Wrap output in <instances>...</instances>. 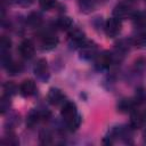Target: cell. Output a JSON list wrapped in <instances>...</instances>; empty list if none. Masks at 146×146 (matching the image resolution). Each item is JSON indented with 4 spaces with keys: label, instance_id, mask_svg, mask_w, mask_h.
Returning <instances> with one entry per match:
<instances>
[{
    "label": "cell",
    "instance_id": "6da1fadb",
    "mask_svg": "<svg viewBox=\"0 0 146 146\" xmlns=\"http://www.w3.org/2000/svg\"><path fill=\"white\" fill-rule=\"evenodd\" d=\"M60 115L63 117V120L65 121V123H70L72 122L75 117L79 116L78 114V108H76V105L73 103V102H65L63 107H62V111H60Z\"/></svg>",
    "mask_w": 146,
    "mask_h": 146
},
{
    "label": "cell",
    "instance_id": "7a4b0ae2",
    "mask_svg": "<svg viewBox=\"0 0 146 146\" xmlns=\"http://www.w3.org/2000/svg\"><path fill=\"white\" fill-rule=\"evenodd\" d=\"M122 29V24H121V19L116 18V17H111L110 19H107V22L105 23V32L106 35L110 38H115L120 34Z\"/></svg>",
    "mask_w": 146,
    "mask_h": 146
},
{
    "label": "cell",
    "instance_id": "3957f363",
    "mask_svg": "<svg viewBox=\"0 0 146 146\" xmlns=\"http://www.w3.org/2000/svg\"><path fill=\"white\" fill-rule=\"evenodd\" d=\"M97 46L96 43H94L92 41H86L80 48H79V54H80V57L86 59V60H89V59H92L97 56Z\"/></svg>",
    "mask_w": 146,
    "mask_h": 146
},
{
    "label": "cell",
    "instance_id": "277c9868",
    "mask_svg": "<svg viewBox=\"0 0 146 146\" xmlns=\"http://www.w3.org/2000/svg\"><path fill=\"white\" fill-rule=\"evenodd\" d=\"M34 74L35 76L41 80V81H47L49 79V68H48V63L44 58H40L35 65H34Z\"/></svg>",
    "mask_w": 146,
    "mask_h": 146
},
{
    "label": "cell",
    "instance_id": "5b68a950",
    "mask_svg": "<svg viewBox=\"0 0 146 146\" xmlns=\"http://www.w3.org/2000/svg\"><path fill=\"white\" fill-rule=\"evenodd\" d=\"M41 48L43 50H52L57 47L58 44V38L50 32H47L42 35L41 38Z\"/></svg>",
    "mask_w": 146,
    "mask_h": 146
},
{
    "label": "cell",
    "instance_id": "8992f818",
    "mask_svg": "<svg viewBox=\"0 0 146 146\" xmlns=\"http://www.w3.org/2000/svg\"><path fill=\"white\" fill-rule=\"evenodd\" d=\"M34 50H35V48H34V44H33V42L31 40L22 41L19 47H18V51H19L21 56L23 58H25V59L32 58L33 55H34Z\"/></svg>",
    "mask_w": 146,
    "mask_h": 146
},
{
    "label": "cell",
    "instance_id": "52a82bcc",
    "mask_svg": "<svg viewBox=\"0 0 146 146\" xmlns=\"http://www.w3.org/2000/svg\"><path fill=\"white\" fill-rule=\"evenodd\" d=\"M133 13L131 11V7L130 5L125 3V2H121L119 5H116L113 9V16L119 18V19H123L128 16H131Z\"/></svg>",
    "mask_w": 146,
    "mask_h": 146
},
{
    "label": "cell",
    "instance_id": "ba28073f",
    "mask_svg": "<svg viewBox=\"0 0 146 146\" xmlns=\"http://www.w3.org/2000/svg\"><path fill=\"white\" fill-rule=\"evenodd\" d=\"M113 63V55L108 51H103L102 54L96 56V65L98 68L104 70L108 68Z\"/></svg>",
    "mask_w": 146,
    "mask_h": 146
},
{
    "label": "cell",
    "instance_id": "9c48e42d",
    "mask_svg": "<svg viewBox=\"0 0 146 146\" xmlns=\"http://www.w3.org/2000/svg\"><path fill=\"white\" fill-rule=\"evenodd\" d=\"M35 89H36L35 82H34L33 80H31V79L24 80V81L21 83V86H19V92H21V95L24 96V97H30V96H32V95L35 92Z\"/></svg>",
    "mask_w": 146,
    "mask_h": 146
},
{
    "label": "cell",
    "instance_id": "30bf717a",
    "mask_svg": "<svg viewBox=\"0 0 146 146\" xmlns=\"http://www.w3.org/2000/svg\"><path fill=\"white\" fill-rule=\"evenodd\" d=\"M68 35H70V41H71V43L74 44V46H76L78 48H80V47L87 41L84 33H83L81 30H79V29L72 30Z\"/></svg>",
    "mask_w": 146,
    "mask_h": 146
},
{
    "label": "cell",
    "instance_id": "8fae6325",
    "mask_svg": "<svg viewBox=\"0 0 146 146\" xmlns=\"http://www.w3.org/2000/svg\"><path fill=\"white\" fill-rule=\"evenodd\" d=\"M47 99L51 105H58L64 100V94L58 88H50L47 95Z\"/></svg>",
    "mask_w": 146,
    "mask_h": 146
},
{
    "label": "cell",
    "instance_id": "7c38bea8",
    "mask_svg": "<svg viewBox=\"0 0 146 146\" xmlns=\"http://www.w3.org/2000/svg\"><path fill=\"white\" fill-rule=\"evenodd\" d=\"M146 123V115L139 112H133L130 116V127L132 129H140Z\"/></svg>",
    "mask_w": 146,
    "mask_h": 146
},
{
    "label": "cell",
    "instance_id": "4fadbf2b",
    "mask_svg": "<svg viewBox=\"0 0 146 146\" xmlns=\"http://www.w3.org/2000/svg\"><path fill=\"white\" fill-rule=\"evenodd\" d=\"M41 119H42L41 112L38 111V110H32V111L29 113L27 117H26V125H27L29 128H33L34 125H36V124L39 123V121H40Z\"/></svg>",
    "mask_w": 146,
    "mask_h": 146
},
{
    "label": "cell",
    "instance_id": "5bb4252c",
    "mask_svg": "<svg viewBox=\"0 0 146 146\" xmlns=\"http://www.w3.org/2000/svg\"><path fill=\"white\" fill-rule=\"evenodd\" d=\"M100 0H79V7L82 13H90L95 9L96 5Z\"/></svg>",
    "mask_w": 146,
    "mask_h": 146
},
{
    "label": "cell",
    "instance_id": "9a60e30c",
    "mask_svg": "<svg viewBox=\"0 0 146 146\" xmlns=\"http://www.w3.org/2000/svg\"><path fill=\"white\" fill-rule=\"evenodd\" d=\"M137 104L138 103L136 102V99H122L117 104V108L122 112H128V111L133 110Z\"/></svg>",
    "mask_w": 146,
    "mask_h": 146
},
{
    "label": "cell",
    "instance_id": "2e32d148",
    "mask_svg": "<svg viewBox=\"0 0 146 146\" xmlns=\"http://www.w3.org/2000/svg\"><path fill=\"white\" fill-rule=\"evenodd\" d=\"M55 24L60 30H68V29L72 27L73 22H72V19L68 16H60V17L57 18V21H56Z\"/></svg>",
    "mask_w": 146,
    "mask_h": 146
},
{
    "label": "cell",
    "instance_id": "e0dca14e",
    "mask_svg": "<svg viewBox=\"0 0 146 146\" xmlns=\"http://www.w3.org/2000/svg\"><path fill=\"white\" fill-rule=\"evenodd\" d=\"M27 24L32 27H36L41 24L42 22V18H41V15L39 13H31L29 16H27V19H26Z\"/></svg>",
    "mask_w": 146,
    "mask_h": 146
},
{
    "label": "cell",
    "instance_id": "ac0fdd59",
    "mask_svg": "<svg viewBox=\"0 0 146 146\" xmlns=\"http://www.w3.org/2000/svg\"><path fill=\"white\" fill-rule=\"evenodd\" d=\"M6 68H7V71H8V73L10 75H16V74H19L23 71V65L21 63H17V62H13L11 60Z\"/></svg>",
    "mask_w": 146,
    "mask_h": 146
},
{
    "label": "cell",
    "instance_id": "d6986e66",
    "mask_svg": "<svg viewBox=\"0 0 146 146\" xmlns=\"http://www.w3.org/2000/svg\"><path fill=\"white\" fill-rule=\"evenodd\" d=\"M11 47V40L9 36L2 35L0 39V51L1 52H9V49Z\"/></svg>",
    "mask_w": 146,
    "mask_h": 146
},
{
    "label": "cell",
    "instance_id": "ffe728a7",
    "mask_svg": "<svg viewBox=\"0 0 146 146\" xmlns=\"http://www.w3.org/2000/svg\"><path fill=\"white\" fill-rule=\"evenodd\" d=\"M3 91H5V95L6 96H9L10 97V96H13V95L16 94L17 88H16V86L13 82H6L5 86H3Z\"/></svg>",
    "mask_w": 146,
    "mask_h": 146
},
{
    "label": "cell",
    "instance_id": "44dd1931",
    "mask_svg": "<svg viewBox=\"0 0 146 146\" xmlns=\"http://www.w3.org/2000/svg\"><path fill=\"white\" fill-rule=\"evenodd\" d=\"M9 106H10V97L9 96H3L2 99H1V104H0V110H1V113L5 114L6 111L9 110Z\"/></svg>",
    "mask_w": 146,
    "mask_h": 146
},
{
    "label": "cell",
    "instance_id": "7402d4cb",
    "mask_svg": "<svg viewBox=\"0 0 146 146\" xmlns=\"http://www.w3.org/2000/svg\"><path fill=\"white\" fill-rule=\"evenodd\" d=\"M40 141H41V144H43V145L51 144V143H52V139H51L50 132H49V131H41V132H40Z\"/></svg>",
    "mask_w": 146,
    "mask_h": 146
},
{
    "label": "cell",
    "instance_id": "603a6c76",
    "mask_svg": "<svg viewBox=\"0 0 146 146\" xmlns=\"http://www.w3.org/2000/svg\"><path fill=\"white\" fill-rule=\"evenodd\" d=\"M39 5H40L41 9L50 10L55 5V0H39Z\"/></svg>",
    "mask_w": 146,
    "mask_h": 146
},
{
    "label": "cell",
    "instance_id": "cb8c5ba5",
    "mask_svg": "<svg viewBox=\"0 0 146 146\" xmlns=\"http://www.w3.org/2000/svg\"><path fill=\"white\" fill-rule=\"evenodd\" d=\"M135 68L136 71H144L146 68V59L145 58H138L136 62H135Z\"/></svg>",
    "mask_w": 146,
    "mask_h": 146
},
{
    "label": "cell",
    "instance_id": "d4e9b609",
    "mask_svg": "<svg viewBox=\"0 0 146 146\" xmlns=\"http://www.w3.org/2000/svg\"><path fill=\"white\" fill-rule=\"evenodd\" d=\"M7 139H8V140H7V141H3V143H6V144H8V145H17V144H18V139H17L16 136L13 135V133H11V135L9 133V136L7 137Z\"/></svg>",
    "mask_w": 146,
    "mask_h": 146
},
{
    "label": "cell",
    "instance_id": "484cf974",
    "mask_svg": "<svg viewBox=\"0 0 146 146\" xmlns=\"http://www.w3.org/2000/svg\"><path fill=\"white\" fill-rule=\"evenodd\" d=\"M33 1H34V0H15V2H16L18 6L24 7V8L30 7V6L33 3Z\"/></svg>",
    "mask_w": 146,
    "mask_h": 146
},
{
    "label": "cell",
    "instance_id": "4316f807",
    "mask_svg": "<svg viewBox=\"0 0 146 146\" xmlns=\"http://www.w3.org/2000/svg\"><path fill=\"white\" fill-rule=\"evenodd\" d=\"M143 136H144V140H145V141H146V130H145V131H144V135H143Z\"/></svg>",
    "mask_w": 146,
    "mask_h": 146
},
{
    "label": "cell",
    "instance_id": "83f0119b",
    "mask_svg": "<svg viewBox=\"0 0 146 146\" xmlns=\"http://www.w3.org/2000/svg\"><path fill=\"white\" fill-rule=\"evenodd\" d=\"M145 115H146V113H145Z\"/></svg>",
    "mask_w": 146,
    "mask_h": 146
}]
</instances>
